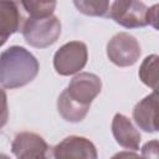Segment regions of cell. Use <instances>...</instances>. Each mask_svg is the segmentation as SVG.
I'll use <instances>...</instances> for the list:
<instances>
[{"mask_svg":"<svg viewBox=\"0 0 159 159\" xmlns=\"http://www.w3.org/2000/svg\"><path fill=\"white\" fill-rule=\"evenodd\" d=\"M158 55L147 56L143 60L138 72L140 81L153 91H157L158 83Z\"/></svg>","mask_w":159,"mask_h":159,"instance_id":"4fadbf2b","label":"cell"},{"mask_svg":"<svg viewBox=\"0 0 159 159\" xmlns=\"http://www.w3.org/2000/svg\"><path fill=\"white\" fill-rule=\"evenodd\" d=\"M48 150L46 140L34 132H20L11 142V152L20 159H43Z\"/></svg>","mask_w":159,"mask_h":159,"instance_id":"8992f818","label":"cell"},{"mask_svg":"<svg viewBox=\"0 0 159 159\" xmlns=\"http://www.w3.org/2000/svg\"><path fill=\"white\" fill-rule=\"evenodd\" d=\"M19 0H0V47L7 39L21 31L26 20Z\"/></svg>","mask_w":159,"mask_h":159,"instance_id":"52a82bcc","label":"cell"},{"mask_svg":"<svg viewBox=\"0 0 159 159\" xmlns=\"http://www.w3.org/2000/svg\"><path fill=\"white\" fill-rule=\"evenodd\" d=\"M40 70L37 58L22 46H11L0 55V84L16 89L32 82Z\"/></svg>","mask_w":159,"mask_h":159,"instance_id":"7a4b0ae2","label":"cell"},{"mask_svg":"<svg viewBox=\"0 0 159 159\" xmlns=\"http://www.w3.org/2000/svg\"><path fill=\"white\" fill-rule=\"evenodd\" d=\"M142 53L138 40L128 32L116 34L107 43V56L118 67H129L137 63Z\"/></svg>","mask_w":159,"mask_h":159,"instance_id":"5b68a950","label":"cell"},{"mask_svg":"<svg viewBox=\"0 0 159 159\" xmlns=\"http://www.w3.org/2000/svg\"><path fill=\"white\" fill-rule=\"evenodd\" d=\"M112 134L116 142L128 150H138L142 140L139 130L130 119L122 113H116L112 119Z\"/></svg>","mask_w":159,"mask_h":159,"instance_id":"30bf717a","label":"cell"},{"mask_svg":"<svg viewBox=\"0 0 159 159\" xmlns=\"http://www.w3.org/2000/svg\"><path fill=\"white\" fill-rule=\"evenodd\" d=\"M101 78L89 72L76 75L57 98V111L60 116L71 123L82 122L93 102L101 93Z\"/></svg>","mask_w":159,"mask_h":159,"instance_id":"6da1fadb","label":"cell"},{"mask_svg":"<svg viewBox=\"0 0 159 159\" xmlns=\"http://www.w3.org/2000/svg\"><path fill=\"white\" fill-rule=\"evenodd\" d=\"M150 152H153L154 157H158V140H152L148 142L147 144H144V147L142 148V154L143 157H150Z\"/></svg>","mask_w":159,"mask_h":159,"instance_id":"9a60e30c","label":"cell"},{"mask_svg":"<svg viewBox=\"0 0 159 159\" xmlns=\"http://www.w3.org/2000/svg\"><path fill=\"white\" fill-rule=\"evenodd\" d=\"M61 21L57 16L26 17L21 32L25 41L36 48H46L53 45L61 35Z\"/></svg>","mask_w":159,"mask_h":159,"instance_id":"3957f363","label":"cell"},{"mask_svg":"<svg viewBox=\"0 0 159 159\" xmlns=\"http://www.w3.org/2000/svg\"><path fill=\"white\" fill-rule=\"evenodd\" d=\"M73 5L81 14L86 16L108 19L113 0H73Z\"/></svg>","mask_w":159,"mask_h":159,"instance_id":"8fae6325","label":"cell"},{"mask_svg":"<svg viewBox=\"0 0 159 159\" xmlns=\"http://www.w3.org/2000/svg\"><path fill=\"white\" fill-rule=\"evenodd\" d=\"M52 157L56 159H96L98 154L94 144L89 139L78 135H70L52 148Z\"/></svg>","mask_w":159,"mask_h":159,"instance_id":"ba28073f","label":"cell"},{"mask_svg":"<svg viewBox=\"0 0 159 159\" xmlns=\"http://www.w3.org/2000/svg\"><path fill=\"white\" fill-rule=\"evenodd\" d=\"M9 119V107L6 92L0 87V130L6 125Z\"/></svg>","mask_w":159,"mask_h":159,"instance_id":"5bb4252c","label":"cell"},{"mask_svg":"<svg viewBox=\"0 0 159 159\" xmlns=\"http://www.w3.org/2000/svg\"><path fill=\"white\" fill-rule=\"evenodd\" d=\"M29 17H46L53 15L57 0H19Z\"/></svg>","mask_w":159,"mask_h":159,"instance_id":"7c38bea8","label":"cell"},{"mask_svg":"<svg viewBox=\"0 0 159 159\" xmlns=\"http://www.w3.org/2000/svg\"><path fill=\"white\" fill-rule=\"evenodd\" d=\"M133 120L147 133L158 132V93H153L139 101L133 108Z\"/></svg>","mask_w":159,"mask_h":159,"instance_id":"9c48e42d","label":"cell"},{"mask_svg":"<svg viewBox=\"0 0 159 159\" xmlns=\"http://www.w3.org/2000/svg\"><path fill=\"white\" fill-rule=\"evenodd\" d=\"M88 50L82 41H70L62 45L53 55L55 71L61 76H71L87 65Z\"/></svg>","mask_w":159,"mask_h":159,"instance_id":"277c9868","label":"cell"}]
</instances>
